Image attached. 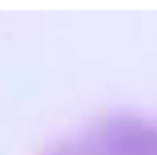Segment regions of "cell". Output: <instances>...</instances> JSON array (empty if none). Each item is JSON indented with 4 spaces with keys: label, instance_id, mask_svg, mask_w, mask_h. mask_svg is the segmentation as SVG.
<instances>
[{
    "label": "cell",
    "instance_id": "1",
    "mask_svg": "<svg viewBox=\"0 0 157 155\" xmlns=\"http://www.w3.org/2000/svg\"><path fill=\"white\" fill-rule=\"evenodd\" d=\"M49 155H157V125L117 118L66 140Z\"/></svg>",
    "mask_w": 157,
    "mask_h": 155
}]
</instances>
